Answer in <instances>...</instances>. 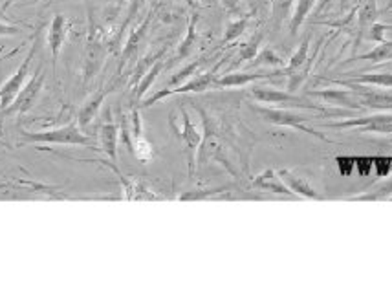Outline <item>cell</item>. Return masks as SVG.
Returning <instances> with one entry per match:
<instances>
[{"instance_id":"4dcf8cb0","label":"cell","mask_w":392,"mask_h":293,"mask_svg":"<svg viewBox=\"0 0 392 293\" xmlns=\"http://www.w3.org/2000/svg\"><path fill=\"white\" fill-rule=\"evenodd\" d=\"M339 2H341V9H343V11H345V9H347V6L350 4V0H339Z\"/></svg>"},{"instance_id":"8992f818","label":"cell","mask_w":392,"mask_h":293,"mask_svg":"<svg viewBox=\"0 0 392 293\" xmlns=\"http://www.w3.org/2000/svg\"><path fill=\"white\" fill-rule=\"evenodd\" d=\"M42 86H44V76H42V68L39 66L35 70V73L32 76L30 81H26V85L23 86V90L18 92V95L15 97V101L11 103L6 112L8 114H24L32 109L35 104L37 97L41 95Z\"/></svg>"},{"instance_id":"603a6c76","label":"cell","mask_w":392,"mask_h":293,"mask_svg":"<svg viewBox=\"0 0 392 293\" xmlns=\"http://www.w3.org/2000/svg\"><path fill=\"white\" fill-rule=\"evenodd\" d=\"M246 24H248V18H240V20H237V23L230 24V28H227V33H225L224 41H233V39H237V37L240 35V33L246 30Z\"/></svg>"},{"instance_id":"f1b7e54d","label":"cell","mask_w":392,"mask_h":293,"mask_svg":"<svg viewBox=\"0 0 392 293\" xmlns=\"http://www.w3.org/2000/svg\"><path fill=\"white\" fill-rule=\"evenodd\" d=\"M330 2H332V0H321L319 6H317V13H321V11H325V9L328 8Z\"/></svg>"},{"instance_id":"ffe728a7","label":"cell","mask_w":392,"mask_h":293,"mask_svg":"<svg viewBox=\"0 0 392 293\" xmlns=\"http://www.w3.org/2000/svg\"><path fill=\"white\" fill-rule=\"evenodd\" d=\"M160 70H162V61H158V63L154 64L153 68H150V72L147 73V77H145L143 81L140 83V86H138V90H136V97H141V95L145 94V92L149 90V86H150V83L156 79V76L160 73Z\"/></svg>"},{"instance_id":"7402d4cb","label":"cell","mask_w":392,"mask_h":293,"mask_svg":"<svg viewBox=\"0 0 392 293\" xmlns=\"http://www.w3.org/2000/svg\"><path fill=\"white\" fill-rule=\"evenodd\" d=\"M257 61H259V64H268V66H275V68L284 66L283 59H280L279 55L273 54L271 50H268V48L257 55Z\"/></svg>"},{"instance_id":"5b68a950","label":"cell","mask_w":392,"mask_h":293,"mask_svg":"<svg viewBox=\"0 0 392 293\" xmlns=\"http://www.w3.org/2000/svg\"><path fill=\"white\" fill-rule=\"evenodd\" d=\"M176 134L182 140L185 147V156H187V165H189V176L194 174V163H196V150L202 143V134L191 121L189 114L182 110V126H176Z\"/></svg>"},{"instance_id":"52a82bcc","label":"cell","mask_w":392,"mask_h":293,"mask_svg":"<svg viewBox=\"0 0 392 293\" xmlns=\"http://www.w3.org/2000/svg\"><path fill=\"white\" fill-rule=\"evenodd\" d=\"M211 86H215V72H206V73H198V76H194L193 79L185 83V85L176 86L172 90H160L156 92L154 95H150L149 100H145L141 107H153L154 103H158V101L165 100L169 95H174V94H189V92H206L209 90Z\"/></svg>"},{"instance_id":"ac0fdd59","label":"cell","mask_w":392,"mask_h":293,"mask_svg":"<svg viewBox=\"0 0 392 293\" xmlns=\"http://www.w3.org/2000/svg\"><path fill=\"white\" fill-rule=\"evenodd\" d=\"M392 57V42H381V46L374 48L369 54L361 55V61H374V63H381Z\"/></svg>"},{"instance_id":"9a60e30c","label":"cell","mask_w":392,"mask_h":293,"mask_svg":"<svg viewBox=\"0 0 392 293\" xmlns=\"http://www.w3.org/2000/svg\"><path fill=\"white\" fill-rule=\"evenodd\" d=\"M109 92L110 90H105V92H101V94H97V95H94L88 103L85 104L81 109V112H79V116H77V125L81 126V128H85L88 123L94 119V116L97 114V110H100V107L103 104V101H105V97L109 95Z\"/></svg>"},{"instance_id":"cb8c5ba5","label":"cell","mask_w":392,"mask_h":293,"mask_svg":"<svg viewBox=\"0 0 392 293\" xmlns=\"http://www.w3.org/2000/svg\"><path fill=\"white\" fill-rule=\"evenodd\" d=\"M259 44H261V35L255 37L251 42H248V44L244 46L242 52H240L239 61H248V59L255 57V55H257V52H259Z\"/></svg>"},{"instance_id":"5bb4252c","label":"cell","mask_w":392,"mask_h":293,"mask_svg":"<svg viewBox=\"0 0 392 293\" xmlns=\"http://www.w3.org/2000/svg\"><path fill=\"white\" fill-rule=\"evenodd\" d=\"M103 59H105V48L101 46V42H95L92 41L86 48V61H85V79H92L94 73L97 72L103 64Z\"/></svg>"},{"instance_id":"83f0119b","label":"cell","mask_w":392,"mask_h":293,"mask_svg":"<svg viewBox=\"0 0 392 293\" xmlns=\"http://www.w3.org/2000/svg\"><path fill=\"white\" fill-rule=\"evenodd\" d=\"M20 30L17 26H9V24L0 23V37H11V35H18Z\"/></svg>"},{"instance_id":"ba28073f","label":"cell","mask_w":392,"mask_h":293,"mask_svg":"<svg viewBox=\"0 0 392 293\" xmlns=\"http://www.w3.org/2000/svg\"><path fill=\"white\" fill-rule=\"evenodd\" d=\"M307 95H316L321 97L326 104H334V107H345L350 110L363 109L360 97L354 90H338V88H326V90H308Z\"/></svg>"},{"instance_id":"d4e9b609","label":"cell","mask_w":392,"mask_h":293,"mask_svg":"<svg viewBox=\"0 0 392 293\" xmlns=\"http://www.w3.org/2000/svg\"><path fill=\"white\" fill-rule=\"evenodd\" d=\"M392 193V181H388V184L381 185L378 191H374V193L370 194H363V196H356L354 200H379V198H385V196H388V194Z\"/></svg>"},{"instance_id":"8fae6325","label":"cell","mask_w":392,"mask_h":293,"mask_svg":"<svg viewBox=\"0 0 392 293\" xmlns=\"http://www.w3.org/2000/svg\"><path fill=\"white\" fill-rule=\"evenodd\" d=\"M279 176L283 178V181L290 187V191H292L295 196H299V198H310V200H321L319 194L314 191V187H311L310 184H308L307 178H301V176H295L292 171H288V169H280Z\"/></svg>"},{"instance_id":"d6986e66","label":"cell","mask_w":392,"mask_h":293,"mask_svg":"<svg viewBox=\"0 0 392 293\" xmlns=\"http://www.w3.org/2000/svg\"><path fill=\"white\" fill-rule=\"evenodd\" d=\"M132 154L141 162H149L153 158V147H150V143L145 140L143 136H138L134 143H132Z\"/></svg>"},{"instance_id":"484cf974","label":"cell","mask_w":392,"mask_h":293,"mask_svg":"<svg viewBox=\"0 0 392 293\" xmlns=\"http://www.w3.org/2000/svg\"><path fill=\"white\" fill-rule=\"evenodd\" d=\"M376 0H370V2H367L365 6H363V9H361V15H360V20L361 24H369L374 20L376 17Z\"/></svg>"},{"instance_id":"2e32d148","label":"cell","mask_w":392,"mask_h":293,"mask_svg":"<svg viewBox=\"0 0 392 293\" xmlns=\"http://www.w3.org/2000/svg\"><path fill=\"white\" fill-rule=\"evenodd\" d=\"M314 2H316V0H299L297 2V8H295V13H293L292 24H290V32H292V35H295V33L299 32V28H301V24L304 23L307 15L310 13V9L314 8Z\"/></svg>"},{"instance_id":"277c9868","label":"cell","mask_w":392,"mask_h":293,"mask_svg":"<svg viewBox=\"0 0 392 293\" xmlns=\"http://www.w3.org/2000/svg\"><path fill=\"white\" fill-rule=\"evenodd\" d=\"M326 128H360L361 132H381L392 134V116L391 114H379L369 117H350L345 121L325 123Z\"/></svg>"},{"instance_id":"7c38bea8","label":"cell","mask_w":392,"mask_h":293,"mask_svg":"<svg viewBox=\"0 0 392 293\" xmlns=\"http://www.w3.org/2000/svg\"><path fill=\"white\" fill-rule=\"evenodd\" d=\"M253 185L259 187L262 191H268V193H275V194H283V196H293L295 198V194L290 191V187L283 181V178L279 176V172L271 171H264L262 174H259L255 180H253Z\"/></svg>"},{"instance_id":"9c48e42d","label":"cell","mask_w":392,"mask_h":293,"mask_svg":"<svg viewBox=\"0 0 392 293\" xmlns=\"http://www.w3.org/2000/svg\"><path fill=\"white\" fill-rule=\"evenodd\" d=\"M284 76L283 68L275 70V72H255V73H225L220 79H215V86L218 88H239V86L248 85L253 81H261V79H271V77Z\"/></svg>"},{"instance_id":"4316f807","label":"cell","mask_w":392,"mask_h":293,"mask_svg":"<svg viewBox=\"0 0 392 293\" xmlns=\"http://www.w3.org/2000/svg\"><path fill=\"white\" fill-rule=\"evenodd\" d=\"M335 162H338L341 174H347V176L352 172V167L356 165V158H345V156H339V158H335Z\"/></svg>"},{"instance_id":"44dd1931","label":"cell","mask_w":392,"mask_h":293,"mask_svg":"<svg viewBox=\"0 0 392 293\" xmlns=\"http://www.w3.org/2000/svg\"><path fill=\"white\" fill-rule=\"evenodd\" d=\"M292 4H293V0H275V4H273V13H275L277 26H279L283 20H286L290 9H292Z\"/></svg>"},{"instance_id":"30bf717a","label":"cell","mask_w":392,"mask_h":293,"mask_svg":"<svg viewBox=\"0 0 392 293\" xmlns=\"http://www.w3.org/2000/svg\"><path fill=\"white\" fill-rule=\"evenodd\" d=\"M66 35H68L66 17H64V15H55L54 20H52L50 24V30H48V39H46L52 52V66H54V73H55V66H57L59 52H61L64 41H66Z\"/></svg>"},{"instance_id":"f546056e","label":"cell","mask_w":392,"mask_h":293,"mask_svg":"<svg viewBox=\"0 0 392 293\" xmlns=\"http://www.w3.org/2000/svg\"><path fill=\"white\" fill-rule=\"evenodd\" d=\"M13 2H15V0H6V2H4V6H2V8H0V11H6V9H8V8H9V6L13 4Z\"/></svg>"},{"instance_id":"4fadbf2b","label":"cell","mask_w":392,"mask_h":293,"mask_svg":"<svg viewBox=\"0 0 392 293\" xmlns=\"http://www.w3.org/2000/svg\"><path fill=\"white\" fill-rule=\"evenodd\" d=\"M117 136H119V128H117V125L112 121V119H107V121L101 125L100 150H103L112 162H117Z\"/></svg>"},{"instance_id":"3957f363","label":"cell","mask_w":392,"mask_h":293,"mask_svg":"<svg viewBox=\"0 0 392 293\" xmlns=\"http://www.w3.org/2000/svg\"><path fill=\"white\" fill-rule=\"evenodd\" d=\"M35 54H37V41L33 42L32 50H30V54L24 57V61L20 63V66L15 70L13 76L9 77L8 81L2 85V88H0V110H2V112H6V110L11 107V103L15 101V97L18 95V92L23 90V86L26 85V79H28V76H30V66H32Z\"/></svg>"},{"instance_id":"7a4b0ae2","label":"cell","mask_w":392,"mask_h":293,"mask_svg":"<svg viewBox=\"0 0 392 293\" xmlns=\"http://www.w3.org/2000/svg\"><path fill=\"white\" fill-rule=\"evenodd\" d=\"M24 138H26V141H32V143L81 145V147H90V149L94 150H100L92 138L83 134L81 126L77 125V123H70V125H64L61 126V128H54V131L30 132V134H26Z\"/></svg>"},{"instance_id":"e0dca14e","label":"cell","mask_w":392,"mask_h":293,"mask_svg":"<svg viewBox=\"0 0 392 293\" xmlns=\"http://www.w3.org/2000/svg\"><path fill=\"white\" fill-rule=\"evenodd\" d=\"M350 81L365 83V85H378L392 88V73H367V76L352 77Z\"/></svg>"},{"instance_id":"6da1fadb","label":"cell","mask_w":392,"mask_h":293,"mask_svg":"<svg viewBox=\"0 0 392 293\" xmlns=\"http://www.w3.org/2000/svg\"><path fill=\"white\" fill-rule=\"evenodd\" d=\"M253 110L259 114V116L264 119L266 123L277 126H290V128H295V131H301L304 134H310L314 138L321 141H326V143H334V141L326 138L325 134H321L319 131H314L308 126V123L314 121L316 117L307 116V114H299L293 112V110H284V109H270V107H253Z\"/></svg>"}]
</instances>
